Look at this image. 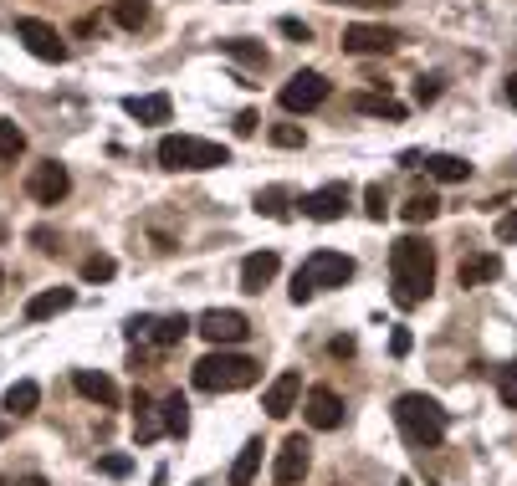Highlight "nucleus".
<instances>
[{
	"instance_id": "obj_43",
	"label": "nucleus",
	"mask_w": 517,
	"mask_h": 486,
	"mask_svg": "<svg viewBox=\"0 0 517 486\" xmlns=\"http://www.w3.org/2000/svg\"><path fill=\"white\" fill-rule=\"evenodd\" d=\"M390 348H395V359H405V353H410V333H405V328H395V338H390Z\"/></svg>"
},
{
	"instance_id": "obj_16",
	"label": "nucleus",
	"mask_w": 517,
	"mask_h": 486,
	"mask_svg": "<svg viewBox=\"0 0 517 486\" xmlns=\"http://www.w3.org/2000/svg\"><path fill=\"white\" fill-rule=\"evenodd\" d=\"M72 389L82 394V400H93V405H103V410H113V405H118V384H113L108 374H93V369H77V374H72Z\"/></svg>"
},
{
	"instance_id": "obj_20",
	"label": "nucleus",
	"mask_w": 517,
	"mask_h": 486,
	"mask_svg": "<svg viewBox=\"0 0 517 486\" xmlns=\"http://www.w3.org/2000/svg\"><path fill=\"white\" fill-rule=\"evenodd\" d=\"M425 174H430V180H441V185H466V180H471V164L456 159V154H430V159H425Z\"/></svg>"
},
{
	"instance_id": "obj_42",
	"label": "nucleus",
	"mask_w": 517,
	"mask_h": 486,
	"mask_svg": "<svg viewBox=\"0 0 517 486\" xmlns=\"http://www.w3.org/2000/svg\"><path fill=\"white\" fill-rule=\"evenodd\" d=\"M328 348H333V359H349V353H354V348H359V343H354V338H333V343H328Z\"/></svg>"
},
{
	"instance_id": "obj_9",
	"label": "nucleus",
	"mask_w": 517,
	"mask_h": 486,
	"mask_svg": "<svg viewBox=\"0 0 517 486\" xmlns=\"http://www.w3.org/2000/svg\"><path fill=\"white\" fill-rule=\"evenodd\" d=\"M26 190H31V200H36V205H62V200L72 195V174H67V164L47 159V164H36V169H31Z\"/></svg>"
},
{
	"instance_id": "obj_47",
	"label": "nucleus",
	"mask_w": 517,
	"mask_h": 486,
	"mask_svg": "<svg viewBox=\"0 0 517 486\" xmlns=\"http://www.w3.org/2000/svg\"><path fill=\"white\" fill-rule=\"evenodd\" d=\"M6 435H11V430H6V425H0V440H6Z\"/></svg>"
},
{
	"instance_id": "obj_32",
	"label": "nucleus",
	"mask_w": 517,
	"mask_h": 486,
	"mask_svg": "<svg viewBox=\"0 0 517 486\" xmlns=\"http://www.w3.org/2000/svg\"><path fill=\"white\" fill-rule=\"evenodd\" d=\"M113 272H118L113 256H88V261H82V282H108Z\"/></svg>"
},
{
	"instance_id": "obj_27",
	"label": "nucleus",
	"mask_w": 517,
	"mask_h": 486,
	"mask_svg": "<svg viewBox=\"0 0 517 486\" xmlns=\"http://www.w3.org/2000/svg\"><path fill=\"white\" fill-rule=\"evenodd\" d=\"M400 215L410 220V226H430V220H436V215H441V200H436V195H410Z\"/></svg>"
},
{
	"instance_id": "obj_5",
	"label": "nucleus",
	"mask_w": 517,
	"mask_h": 486,
	"mask_svg": "<svg viewBox=\"0 0 517 486\" xmlns=\"http://www.w3.org/2000/svg\"><path fill=\"white\" fill-rule=\"evenodd\" d=\"M159 164L164 169H221V164H231V154H226V144H210L195 134H169V139H159Z\"/></svg>"
},
{
	"instance_id": "obj_50",
	"label": "nucleus",
	"mask_w": 517,
	"mask_h": 486,
	"mask_svg": "<svg viewBox=\"0 0 517 486\" xmlns=\"http://www.w3.org/2000/svg\"><path fill=\"white\" fill-rule=\"evenodd\" d=\"M405 486H410V481H405Z\"/></svg>"
},
{
	"instance_id": "obj_41",
	"label": "nucleus",
	"mask_w": 517,
	"mask_h": 486,
	"mask_svg": "<svg viewBox=\"0 0 517 486\" xmlns=\"http://www.w3.org/2000/svg\"><path fill=\"white\" fill-rule=\"evenodd\" d=\"M149 328H154V318H128L123 333H128V338H149Z\"/></svg>"
},
{
	"instance_id": "obj_18",
	"label": "nucleus",
	"mask_w": 517,
	"mask_h": 486,
	"mask_svg": "<svg viewBox=\"0 0 517 486\" xmlns=\"http://www.w3.org/2000/svg\"><path fill=\"white\" fill-rule=\"evenodd\" d=\"M461 287H487V282H497L502 277V261L492 256V251H477V256H466L461 261Z\"/></svg>"
},
{
	"instance_id": "obj_12",
	"label": "nucleus",
	"mask_w": 517,
	"mask_h": 486,
	"mask_svg": "<svg viewBox=\"0 0 517 486\" xmlns=\"http://www.w3.org/2000/svg\"><path fill=\"white\" fill-rule=\"evenodd\" d=\"M303 476H308V440H303V435H287L282 451H277V461H272V481H277V486H297Z\"/></svg>"
},
{
	"instance_id": "obj_1",
	"label": "nucleus",
	"mask_w": 517,
	"mask_h": 486,
	"mask_svg": "<svg viewBox=\"0 0 517 486\" xmlns=\"http://www.w3.org/2000/svg\"><path fill=\"white\" fill-rule=\"evenodd\" d=\"M390 277H395V302L400 307H420L436 287V251L420 236H400L390 246Z\"/></svg>"
},
{
	"instance_id": "obj_25",
	"label": "nucleus",
	"mask_w": 517,
	"mask_h": 486,
	"mask_svg": "<svg viewBox=\"0 0 517 486\" xmlns=\"http://www.w3.org/2000/svg\"><path fill=\"white\" fill-rule=\"evenodd\" d=\"M262 440H246L241 446V456H236V466H231V486H251V476H256V466H262Z\"/></svg>"
},
{
	"instance_id": "obj_30",
	"label": "nucleus",
	"mask_w": 517,
	"mask_h": 486,
	"mask_svg": "<svg viewBox=\"0 0 517 486\" xmlns=\"http://www.w3.org/2000/svg\"><path fill=\"white\" fill-rule=\"evenodd\" d=\"M21 149H26V134H21V128H16L11 118H0V164L16 159Z\"/></svg>"
},
{
	"instance_id": "obj_31",
	"label": "nucleus",
	"mask_w": 517,
	"mask_h": 486,
	"mask_svg": "<svg viewBox=\"0 0 517 486\" xmlns=\"http://www.w3.org/2000/svg\"><path fill=\"white\" fill-rule=\"evenodd\" d=\"M256 210L272 215V220H287V215H292V210H287V190H282V185L262 190V195H256Z\"/></svg>"
},
{
	"instance_id": "obj_28",
	"label": "nucleus",
	"mask_w": 517,
	"mask_h": 486,
	"mask_svg": "<svg viewBox=\"0 0 517 486\" xmlns=\"http://www.w3.org/2000/svg\"><path fill=\"white\" fill-rule=\"evenodd\" d=\"M113 21H118L123 31H139V26L149 21V0H118V6H113Z\"/></svg>"
},
{
	"instance_id": "obj_36",
	"label": "nucleus",
	"mask_w": 517,
	"mask_h": 486,
	"mask_svg": "<svg viewBox=\"0 0 517 486\" xmlns=\"http://www.w3.org/2000/svg\"><path fill=\"white\" fill-rule=\"evenodd\" d=\"M441 98V77H420L415 82V103H436Z\"/></svg>"
},
{
	"instance_id": "obj_40",
	"label": "nucleus",
	"mask_w": 517,
	"mask_h": 486,
	"mask_svg": "<svg viewBox=\"0 0 517 486\" xmlns=\"http://www.w3.org/2000/svg\"><path fill=\"white\" fill-rule=\"evenodd\" d=\"M103 471L108 476H128V471H134V461H128V456H103Z\"/></svg>"
},
{
	"instance_id": "obj_37",
	"label": "nucleus",
	"mask_w": 517,
	"mask_h": 486,
	"mask_svg": "<svg viewBox=\"0 0 517 486\" xmlns=\"http://www.w3.org/2000/svg\"><path fill=\"white\" fill-rule=\"evenodd\" d=\"M328 6H354V11H390L400 0H328Z\"/></svg>"
},
{
	"instance_id": "obj_14",
	"label": "nucleus",
	"mask_w": 517,
	"mask_h": 486,
	"mask_svg": "<svg viewBox=\"0 0 517 486\" xmlns=\"http://www.w3.org/2000/svg\"><path fill=\"white\" fill-rule=\"evenodd\" d=\"M343 210H349V185H323V190H313V195H303V215L308 220H338Z\"/></svg>"
},
{
	"instance_id": "obj_7",
	"label": "nucleus",
	"mask_w": 517,
	"mask_h": 486,
	"mask_svg": "<svg viewBox=\"0 0 517 486\" xmlns=\"http://www.w3.org/2000/svg\"><path fill=\"white\" fill-rule=\"evenodd\" d=\"M195 333L215 348H231V343H246L251 338V323L241 313H231V307H210V313L195 318Z\"/></svg>"
},
{
	"instance_id": "obj_44",
	"label": "nucleus",
	"mask_w": 517,
	"mask_h": 486,
	"mask_svg": "<svg viewBox=\"0 0 517 486\" xmlns=\"http://www.w3.org/2000/svg\"><path fill=\"white\" fill-rule=\"evenodd\" d=\"M236 134H241V139L256 134V113H241V118H236Z\"/></svg>"
},
{
	"instance_id": "obj_23",
	"label": "nucleus",
	"mask_w": 517,
	"mask_h": 486,
	"mask_svg": "<svg viewBox=\"0 0 517 486\" xmlns=\"http://www.w3.org/2000/svg\"><path fill=\"white\" fill-rule=\"evenodd\" d=\"M159 420H164V435H185V430H190V405H185L180 389L159 400Z\"/></svg>"
},
{
	"instance_id": "obj_35",
	"label": "nucleus",
	"mask_w": 517,
	"mask_h": 486,
	"mask_svg": "<svg viewBox=\"0 0 517 486\" xmlns=\"http://www.w3.org/2000/svg\"><path fill=\"white\" fill-rule=\"evenodd\" d=\"M364 215H369V220H384V185H369V190H364Z\"/></svg>"
},
{
	"instance_id": "obj_49",
	"label": "nucleus",
	"mask_w": 517,
	"mask_h": 486,
	"mask_svg": "<svg viewBox=\"0 0 517 486\" xmlns=\"http://www.w3.org/2000/svg\"><path fill=\"white\" fill-rule=\"evenodd\" d=\"M0 486H6V481H0Z\"/></svg>"
},
{
	"instance_id": "obj_3",
	"label": "nucleus",
	"mask_w": 517,
	"mask_h": 486,
	"mask_svg": "<svg viewBox=\"0 0 517 486\" xmlns=\"http://www.w3.org/2000/svg\"><path fill=\"white\" fill-rule=\"evenodd\" d=\"M195 389L205 394H231V389H251L256 379H262V364L246 359V353H226V348H215L205 353V359L195 364Z\"/></svg>"
},
{
	"instance_id": "obj_38",
	"label": "nucleus",
	"mask_w": 517,
	"mask_h": 486,
	"mask_svg": "<svg viewBox=\"0 0 517 486\" xmlns=\"http://www.w3.org/2000/svg\"><path fill=\"white\" fill-rule=\"evenodd\" d=\"M277 31H282V36H292V41H308V36H313V31H308L303 21H297V16H282V21H277Z\"/></svg>"
},
{
	"instance_id": "obj_11",
	"label": "nucleus",
	"mask_w": 517,
	"mask_h": 486,
	"mask_svg": "<svg viewBox=\"0 0 517 486\" xmlns=\"http://www.w3.org/2000/svg\"><path fill=\"white\" fill-rule=\"evenodd\" d=\"M297 400H303V374H297V369H287V374H277V379L267 384V394H262V410H267L272 420H287V415L297 410Z\"/></svg>"
},
{
	"instance_id": "obj_22",
	"label": "nucleus",
	"mask_w": 517,
	"mask_h": 486,
	"mask_svg": "<svg viewBox=\"0 0 517 486\" xmlns=\"http://www.w3.org/2000/svg\"><path fill=\"white\" fill-rule=\"evenodd\" d=\"M195 333V323L185 318V313H169V318H154V328H149V338L159 343V348H175V343H185Z\"/></svg>"
},
{
	"instance_id": "obj_10",
	"label": "nucleus",
	"mask_w": 517,
	"mask_h": 486,
	"mask_svg": "<svg viewBox=\"0 0 517 486\" xmlns=\"http://www.w3.org/2000/svg\"><path fill=\"white\" fill-rule=\"evenodd\" d=\"M400 47V36L390 26H343V52H354V57H384V52H395Z\"/></svg>"
},
{
	"instance_id": "obj_21",
	"label": "nucleus",
	"mask_w": 517,
	"mask_h": 486,
	"mask_svg": "<svg viewBox=\"0 0 517 486\" xmlns=\"http://www.w3.org/2000/svg\"><path fill=\"white\" fill-rule=\"evenodd\" d=\"M134 435L144 440V446H149V440H154V435H164V420H159V405L149 400V394H144V389L134 394Z\"/></svg>"
},
{
	"instance_id": "obj_6",
	"label": "nucleus",
	"mask_w": 517,
	"mask_h": 486,
	"mask_svg": "<svg viewBox=\"0 0 517 486\" xmlns=\"http://www.w3.org/2000/svg\"><path fill=\"white\" fill-rule=\"evenodd\" d=\"M328 77L323 72H292L287 82H282V93H277V103L287 108V113H313V108H323L328 103Z\"/></svg>"
},
{
	"instance_id": "obj_2",
	"label": "nucleus",
	"mask_w": 517,
	"mask_h": 486,
	"mask_svg": "<svg viewBox=\"0 0 517 486\" xmlns=\"http://www.w3.org/2000/svg\"><path fill=\"white\" fill-rule=\"evenodd\" d=\"M395 420H400L405 440H410V446H420V451H436L441 440H446V430H451V415L430 400V394H400V400H395Z\"/></svg>"
},
{
	"instance_id": "obj_4",
	"label": "nucleus",
	"mask_w": 517,
	"mask_h": 486,
	"mask_svg": "<svg viewBox=\"0 0 517 486\" xmlns=\"http://www.w3.org/2000/svg\"><path fill=\"white\" fill-rule=\"evenodd\" d=\"M343 282H354V256H343V251H313L303 267H297V277H292V302L303 307V302H313L318 292L343 287Z\"/></svg>"
},
{
	"instance_id": "obj_33",
	"label": "nucleus",
	"mask_w": 517,
	"mask_h": 486,
	"mask_svg": "<svg viewBox=\"0 0 517 486\" xmlns=\"http://www.w3.org/2000/svg\"><path fill=\"white\" fill-rule=\"evenodd\" d=\"M272 144L277 149H303V128H297V123H277L272 128Z\"/></svg>"
},
{
	"instance_id": "obj_45",
	"label": "nucleus",
	"mask_w": 517,
	"mask_h": 486,
	"mask_svg": "<svg viewBox=\"0 0 517 486\" xmlns=\"http://www.w3.org/2000/svg\"><path fill=\"white\" fill-rule=\"evenodd\" d=\"M502 93H507V103L517 108V77H507V87H502Z\"/></svg>"
},
{
	"instance_id": "obj_29",
	"label": "nucleus",
	"mask_w": 517,
	"mask_h": 486,
	"mask_svg": "<svg viewBox=\"0 0 517 486\" xmlns=\"http://www.w3.org/2000/svg\"><path fill=\"white\" fill-rule=\"evenodd\" d=\"M221 52L236 57V62H246V67H267V52L256 47V41H221Z\"/></svg>"
},
{
	"instance_id": "obj_39",
	"label": "nucleus",
	"mask_w": 517,
	"mask_h": 486,
	"mask_svg": "<svg viewBox=\"0 0 517 486\" xmlns=\"http://www.w3.org/2000/svg\"><path fill=\"white\" fill-rule=\"evenodd\" d=\"M497 241L507 246V241H517V210H507L502 220H497Z\"/></svg>"
},
{
	"instance_id": "obj_13",
	"label": "nucleus",
	"mask_w": 517,
	"mask_h": 486,
	"mask_svg": "<svg viewBox=\"0 0 517 486\" xmlns=\"http://www.w3.org/2000/svg\"><path fill=\"white\" fill-rule=\"evenodd\" d=\"M277 251H251L246 261H241V292H251V297H262L267 287H272V277H277Z\"/></svg>"
},
{
	"instance_id": "obj_17",
	"label": "nucleus",
	"mask_w": 517,
	"mask_h": 486,
	"mask_svg": "<svg viewBox=\"0 0 517 486\" xmlns=\"http://www.w3.org/2000/svg\"><path fill=\"white\" fill-rule=\"evenodd\" d=\"M72 302H77V292H72V287H52V292H36V297L26 302V318H31V323H47V318L67 313Z\"/></svg>"
},
{
	"instance_id": "obj_19",
	"label": "nucleus",
	"mask_w": 517,
	"mask_h": 486,
	"mask_svg": "<svg viewBox=\"0 0 517 486\" xmlns=\"http://www.w3.org/2000/svg\"><path fill=\"white\" fill-rule=\"evenodd\" d=\"M123 113L139 123H169V93H144V98H123Z\"/></svg>"
},
{
	"instance_id": "obj_24",
	"label": "nucleus",
	"mask_w": 517,
	"mask_h": 486,
	"mask_svg": "<svg viewBox=\"0 0 517 486\" xmlns=\"http://www.w3.org/2000/svg\"><path fill=\"white\" fill-rule=\"evenodd\" d=\"M354 108H359V113H369V118H390V123H400V118H405V103H395L390 93H359V98H354Z\"/></svg>"
},
{
	"instance_id": "obj_15",
	"label": "nucleus",
	"mask_w": 517,
	"mask_h": 486,
	"mask_svg": "<svg viewBox=\"0 0 517 486\" xmlns=\"http://www.w3.org/2000/svg\"><path fill=\"white\" fill-rule=\"evenodd\" d=\"M303 415H308V425L313 430H338L343 425V400H338V394L333 389H308V405H303Z\"/></svg>"
},
{
	"instance_id": "obj_48",
	"label": "nucleus",
	"mask_w": 517,
	"mask_h": 486,
	"mask_svg": "<svg viewBox=\"0 0 517 486\" xmlns=\"http://www.w3.org/2000/svg\"><path fill=\"white\" fill-rule=\"evenodd\" d=\"M0 282H6V277H0Z\"/></svg>"
},
{
	"instance_id": "obj_26",
	"label": "nucleus",
	"mask_w": 517,
	"mask_h": 486,
	"mask_svg": "<svg viewBox=\"0 0 517 486\" xmlns=\"http://www.w3.org/2000/svg\"><path fill=\"white\" fill-rule=\"evenodd\" d=\"M36 405H41V389L31 379H21V384L6 389V415H31Z\"/></svg>"
},
{
	"instance_id": "obj_34",
	"label": "nucleus",
	"mask_w": 517,
	"mask_h": 486,
	"mask_svg": "<svg viewBox=\"0 0 517 486\" xmlns=\"http://www.w3.org/2000/svg\"><path fill=\"white\" fill-rule=\"evenodd\" d=\"M497 394H502V405H517V364H507L497 374Z\"/></svg>"
},
{
	"instance_id": "obj_8",
	"label": "nucleus",
	"mask_w": 517,
	"mask_h": 486,
	"mask_svg": "<svg viewBox=\"0 0 517 486\" xmlns=\"http://www.w3.org/2000/svg\"><path fill=\"white\" fill-rule=\"evenodd\" d=\"M16 41H26V52L41 57V62H67V41L57 36V26L36 21V16H21V21H16Z\"/></svg>"
},
{
	"instance_id": "obj_46",
	"label": "nucleus",
	"mask_w": 517,
	"mask_h": 486,
	"mask_svg": "<svg viewBox=\"0 0 517 486\" xmlns=\"http://www.w3.org/2000/svg\"><path fill=\"white\" fill-rule=\"evenodd\" d=\"M16 486H47V476H26V481H16Z\"/></svg>"
}]
</instances>
